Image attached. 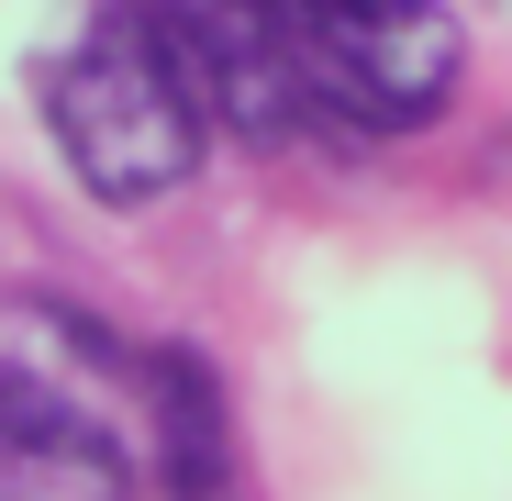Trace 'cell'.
<instances>
[{
  "label": "cell",
  "instance_id": "1",
  "mask_svg": "<svg viewBox=\"0 0 512 501\" xmlns=\"http://www.w3.org/2000/svg\"><path fill=\"white\" fill-rule=\"evenodd\" d=\"M0 446L134 501H234L223 379L45 290L0 301Z\"/></svg>",
  "mask_w": 512,
  "mask_h": 501
},
{
  "label": "cell",
  "instance_id": "2",
  "mask_svg": "<svg viewBox=\"0 0 512 501\" xmlns=\"http://www.w3.org/2000/svg\"><path fill=\"white\" fill-rule=\"evenodd\" d=\"M34 112L67 156V179L112 212H145L167 190H190L201 156H212L201 67L167 34V12H145V0H90L34 56Z\"/></svg>",
  "mask_w": 512,
  "mask_h": 501
}]
</instances>
